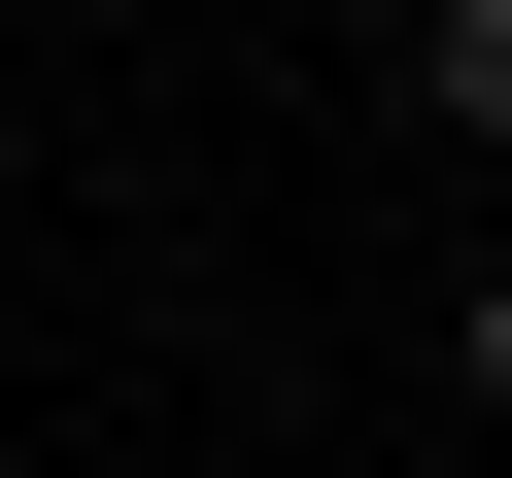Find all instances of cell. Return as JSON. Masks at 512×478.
<instances>
[{"mask_svg": "<svg viewBox=\"0 0 512 478\" xmlns=\"http://www.w3.org/2000/svg\"><path fill=\"white\" fill-rule=\"evenodd\" d=\"M410 103H444V137L512 171V0H410Z\"/></svg>", "mask_w": 512, "mask_h": 478, "instance_id": "cell-1", "label": "cell"}, {"mask_svg": "<svg viewBox=\"0 0 512 478\" xmlns=\"http://www.w3.org/2000/svg\"><path fill=\"white\" fill-rule=\"evenodd\" d=\"M444 410H512V239H478V308H444Z\"/></svg>", "mask_w": 512, "mask_h": 478, "instance_id": "cell-2", "label": "cell"}]
</instances>
